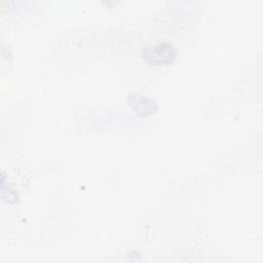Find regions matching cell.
<instances>
[{"mask_svg":"<svg viewBox=\"0 0 263 263\" xmlns=\"http://www.w3.org/2000/svg\"><path fill=\"white\" fill-rule=\"evenodd\" d=\"M143 57L151 63H168L175 58V48L170 43H161L159 45L144 49Z\"/></svg>","mask_w":263,"mask_h":263,"instance_id":"obj_1","label":"cell"}]
</instances>
